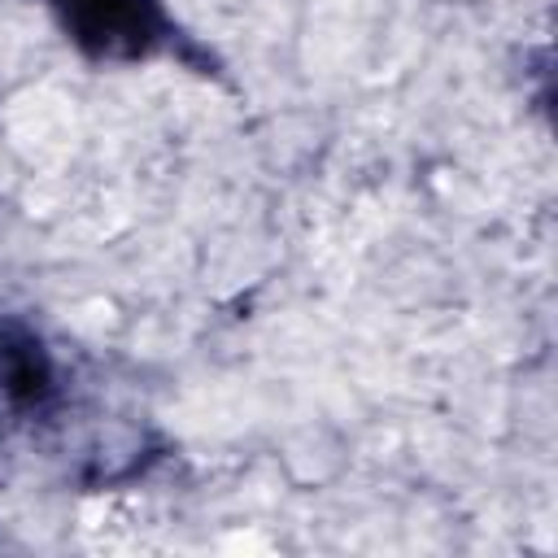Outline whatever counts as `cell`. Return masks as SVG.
<instances>
[{
	"instance_id": "cell-1",
	"label": "cell",
	"mask_w": 558,
	"mask_h": 558,
	"mask_svg": "<svg viewBox=\"0 0 558 558\" xmlns=\"http://www.w3.org/2000/svg\"><path fill=\"white\" fill-rule=\"evenodd\" d=\"M61 31L87 52L109 61H135L166 44V13L157 0H48Z\"/></svg>"
},
{
	"instance_id": "cell-2",
	"label": "cell",
	"mask_w": 558,
	"mask_h": 558,
	"mask_svg": "<svg viewBox=\"0 0 558 558\" xmlns=\"http://www.w3.org/2000/svg\"><path fill=\"white\" fill-rule=\"evenodd\" d=\"M48 384H52V371H48L39 340L4 323L0 327V392L13 401H39Z\"/></svg>"
}]
</instances>
